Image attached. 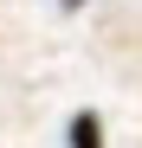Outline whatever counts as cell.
<instances>
[{
  "label": "cell",
  "mask_w": 142,
  "mask_h": 148,
  "mask_svg": "<svg viewBox=\"0 0 142 148\" xmlns=\"http://www.w3.org/2000/svg\"><path fill=\"white\" fill-rule=\"evenodd\" d=\"M65 135H71V148H103V122H97V110H78Z\"/></svg>",
  "instance_id": "6da1fadb"
},
{
  "label": "cell",
  "mask_w": 142,
  "mask_h": 148,
  "mask_svg": "<svg viewBox=\"0 0 142 148\" xmlns=\"http://www.w3.org/2000/svg\"><path fill=\"white\" fill-rule=\"evenodd\" d=\"M65 7H84V0H65Z\"/></svg>",
  "instance_id": "7a4b0ae2"
}]
</instances>
